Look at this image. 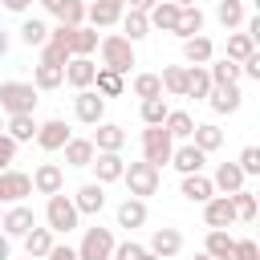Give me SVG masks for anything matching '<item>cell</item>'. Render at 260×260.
<instances>
[{
	"label": "cell",
	"instance_id": "6da1fadb",
	"mask_svg": "<svg viewBox=\"0 0 260 260\" xmlns=\"http://www.w3.org/2000/svg\"><path fill=\"white\" fill-rule=\"evenodd\" d=\"M98 57H102V65L106 69H114V73H130V65H138L134 61V45L122 37V32H106V37H98Z\"/></svg>",
	"mask_w": 260,
	"mask_h": 260
},
{
	"label": "cell",
	"instance_id": "7a4b0ae2",
	"mask_svg": "<svg viewBox=\"0 0 260 260\" xmlns=\"http://www.w3.org/2000/svg\"><path fill=\"white\" fill-rule=\"evenodd\" d=\"M122 183H126V191H130L134 199H150V195H158L162 171H158L154 162L138 158V162H126V171H122Z\"/></svg>",
	"mask_w": 260,
	"mask_h": 260
},
{
	"label": "cell",
	"instance_id": "3957f363",
	"mask_svg": "<svg viewBox=\"0 0 260 260\" xmlns=\"http://www.w3.org/2000/svg\"><path fill=\"white\" fill-rule=\"evenodd\" d=\"M45 228L61 232V236H69L73 228H81V215H77V207H73V199L65 191L49 195V203H45Z\"/></svg>",
	"mask_w": 260,
	"mask_h": 260
},
{
	"label": "cell",
	"instance_id": "277c9868",
	"mask_svg": "<svg viewBox=\"0 0 260 260\" xmlns=\"http://www.w3.org/2000/svg\"><path fill=\"white\" fill-rule=\"evenodd\" d=\"M37 85L32 81H0V114H32Z\"/></svg>",
	"mask_w": 260,
	"mask_h": 260
},
{
	"label": "cell",
	"instance_id": "5b68a950",
	"mask_svg": "<svg viewBox=\"0 0 260 260\" xmlns=\"http://www.w3.org/2000/svg\"><path fill=\"white\" fill-rule=\"evenodd\" d=\"M114 232L110 228H102V223H93V228H85L81 232V244H77V260H110L114 256Z\"/></svg>",
	"mask_w": 260,
	"mask_h": 260
},
{
	"label": "cell",
	"instance_id": "8992f818",
	"mask_svg": "<svg viewBox=\"0 0 260 260\" xmlns=\"http://www.w3.org/2000/svg\"><path fill=\"white\" fill-rule=\"evenodd\" d=\"M171 150H175V138L167 134V126H146L142 130V158L154 162L158 171L171 162Z\"/></svg>",
	"mask_w": 260,
	"mask_h": 260
},
{
	"label": "cell",
	"instance_id": "52a82bcc",
	"mask_svg": "<svg viewBox=\"0 0 260 260\" xmlns=\"http://www.w3.org/2000/svg\"><path fill=\"white\" fill-rule=\"evenodd\" d=\"M32 223H37V211H32L28 203H8L4 215H0V232H4L8 240H20Z\"/></svg>",
	"mask_w": 260,
	"mask_h": 260
},
{
	"label": "cell",
	"instance_id": "ba28073f",
	"mask_svg": "<svg viewBox=\"0 0 260 260\" xmlns=\"http://www.w3.org/2000/svg\"><path fill=\"white\" fill-rule=\"evenodd\" d=\"M32 195V179L24 175V171H0V207H8V203H24Z\"/></svg>",
	"mask_w": 260,
	"mask_h": 260
},
{
	"label": "cell",
	"instance_id": "9c48e42d",
	"mask_svg": "<svg viewBox=\"0 0 260 260\" xmlns=\"http://www.w3.org/2000/svg\"><path fill=\"white\" fill-rule=\"evenodd\" d=\"M73 114H77V122H85V126H98L102 118H106V98L89 85V89H77V98H73Z\"/></svg>",
	"mask_w": 260,
	"mask_h": 260
},
{
	"label": "cell",
	"instance_id": "30bf717a",
	"mask_svg": "<svg viewBox=\"0 0 260 260\" xmlns=\"http://www.w3.org/2000/svg\"><path fill=\"white\" fill-rule=\"evenodd\" d=\"M73 138V130H69V122L65 118H49V122H37V146L41 150H61L65 142Z\"/></svg>",
	"mask_w": 260,
	"mask_h": 260
},
{
	"label": "cell",
	"instance_id": "8fae6325",
	"mask_svg": "<svg viewBox=\"0 0 260 260\" xmlns=\"http://www.w3.org/2000/svg\"><path fill=\"white\" fill-rule=\"evenodd\" d=\"M89 167H93V175H98L93 183H102V187H106V183H118V179H122L126 158H122V150H98Z\"/></svg>",
	"mask_w": 260,
	"mask_h": 260
},
{
	"label": "cell",
	"instance_id": "7c38bea8",
	"mask_svg": "<svg viewBox=\"0 0 260 260\" xmlns=\"http://www.w3.org/2000/svg\"><path fill=\"white\" fill-rule=\"evenodd\" d=\"M203 223L207 228H232V223H240L236 219V207H232V195H211L207 203H203Z\"/></svg>",
	"mask_w": 260,
	"mask_h": 260
},
{
	"label": "cell",
	"instance_id": "4fadbf2b",
	"mask_svg": "<svg viewBox=\"0 0 260 260\" xmlns=\"http://www.w3.org/2000/svg\"><path fill=\"white\" fill-rule=\"evenodd\" d=\"M28 179H32V191H37V195H57V191H65V171H61V162H41Z\"/></svg>",
	"mask_w": 260,
	"mask_h": 260
},
{
	"label": "cell",
	"instance_id": "5bb4252c",
	"mask_svg": "<svg viewBox=\"0 0 260 260\" xmlns=\"http://www.w3.org/2000/svg\"><path fill=\"white\" fill-rule=\"evenodd\" d=\"M69 199H73L77 215H102V207H106V187H102V183H81Z\"/></svg>",
	"mask_w": 260,
	"mask_h": 260
},
{
	"label": "cell",
	"instance_id": "9a60e30c",
	"mask_svg": "<svg viewBox=\"0 0 260 260\" xmlns=\"http://www.w3.org/2000/svg\"><path fill=\"white\" fill-rule=\"evenodd\" d=\"M146 252H154L158 260H171V256H179V252H183V232H179V228H154V232H150V244H146Z\"/></svg>",
	"mask_w": 260,
	"mask_h": 260
},
{
	"label": "cell",
	"instance_id": "2e32d148",
	"mask_svg": "<svg viewBox=\"0 0 260 260\" xmlns=\"http://www.w3.org/2000/svg\"><path fill=\"white\" fill-rule=\"evenodd\" d=\"M122 12H126V0H93V4L85 8V20H89L93 28H114V24L122 20Z\"/></svg>",
	"mask_w": 260,
	"mask_h": 260
},
{
	"label": "cell",
	"instance_id": "e0dca14e",
	"mask_svg": "<svg viewBox=\"0 0 260 260\" xmlns=\"http://www.w3.org/2000/svg\"><path fill=\"white\" fill-rule=\"evenodd\" d=\"M171 167H175L179 175H195V171H203V167H207V154H203L195 142H183V146H175V150H171Z\"/></svg>",
	"mask_w": 260,
	"mask_h": 260
},
{
	"label": "cell",
	"instance_id": "ac0fdd59",
	"mask_svg": "<svg viewBox=\"0 0 260 260\" xmlns=\"http://www.w3.org/2000/svg\"><path fill=\"white\" fill-rule=\"evenodd\" d=\"M49 16H57V24H85V4L81 0H37Z\"/></svg>",
	"mask_w": 260,
	"mask_h": 260
},
{
	"label": "cell",
	"instance_id": "d6986e66",
	"mask_svg": "<svg viewBox=\"0 0 260 260\" xmlns=\"http://www.w3.org/2000/svg\"><path fill=\"white\" fill-rule=\"evenodd\" d=\"M93 73H98V61L93 57H69L65 61V81L73 89H89L93 85Z\"/></svg>",
	"mask_w": 260,
	"mask_h": 260
},
{
	"label": "cell",
	"instance_id": "ffe728a7",
	"mask_svg": "<svg viewBox=\"0 0 260 260\" xmlns=\"http://www.w3.org/2000/svg\"><path fill=\"white\" fill-rule=\"evenodd\" d=\"M215 114H236L240 110V102H244V93H240V85H211V93L203 98Z\"/></svg>",
	"mask_w": 260,
	"mask_h": 260
},
{
	"label": "cell",
	"instance_id": "44dd1931",
	"mask_svg": "<svg viewBox=\"0 0 260 260\" xmlns=\"http://www.w3.org/2000/svg\"><path fill=\"white\" fill-rule=\"evenodd\" d=\"M89 142H93V150H122V146H126V130H122L118 122H106V118H102V122L93 126V138H89Z\"/></svg>",
	"mask_w": 260,
	"mask_h": 260
},
{
	"label": "cell",
	"instance_id": "7402d4cb",
	"mask_svg": "<svg viewBox=\"0 0 260 260\" xmlns=\"http://www.w3.org/2000/svg\"><path fill=\"white\" fill-rule=\"evenodd\" d=\"M244 183H248V175L240 171V162H219L215 175H211V187H215L219 195H232V191H240Z\"/></svg>",
	"mask_w": 260,
	"mask_h": 260
},
{
	"label": "cell",
	"instance_id": "603a6c76",
	"mask_svg": "<svg viewBox=\"0 0 260 260\" xmlns=\"http://www.w3.org/2000/svg\"><path fill=\"white\" fill-rule=\"evenodd\" d=\"M179 195H183L187 203H207V199L215 195V187H211V179H207L203 171H195V175H183V183H179Z\"/></svg>",
	"mask_w": 260,
	"mask_h": 260
},
{
	"label": "cell",
	"instance_id": "cb8c5ba5",
	"mask_svg": "<svg viewBox=\"0 0 260 260\" xmlns=\"http://www.w3.org/2000/svg\"><path fill=\"white\" fill-rule=\"evenodd\" d=\"M65 41H69V53H73V57H89V53H98V28H93V24H73Z\"/></svg>",
	"mask_w": 260,
	"mask_h": 260
},
{
	"label": "cell",
	"instance_id": "d4e9b609",
	"mask_svg": "<svg viewBox=\"0 0 260 260\" xmlns=\"http://www.w3.org/2000/svg\"><path fill=\"white\" fill-rule=\"evenodd\" d=\"M53 236H57V232H49V228H37V223H32V228L20 236V240H24V256H32V260H45V256H49V248L57 244Z\"/></svg>",
	"mask_w": 260,
	"mask_h": 260
},
{
	"label": "cell",
	"instance_id": "484cf974",
	"mask_svg": "<svg viewBox=\"0 0 260 260\" xmlns=\"http://www.w3.org/2000/svg\"><path fill=\"white\" fill-rule=\"evenodd\" d=\"M61 154H65V167H73V171H81V167H89L93 162V142L89 138H69L65 146H61Z\"/></svg>",
	"mask_w": 260,
	"mask_h": 260
},
{
	"label": "cell",
	"instance_id": "4316f807",
	"mask_svg": "<svg viewBox=\"0 0 260 260\" xmlns=\"http://www.w3.org/2000/svg\"><path fill=\"white\" fill-rule=\"evenodd\" d=\"M142 223H146V199H134V195H126V199L118 203V228L134 232V228H142Z\"/></svg>",
	"mask_w": 260,
	"mask_h": 260
},
{
	"label": "cell",
	"instance_id": "83f0119b",
	"mask_svg": "<svg viewBox=\"0 0 260 260\" xmlns=\"http://www.w3.org/2000/svg\"><path fill=\"white\" fill-rule=\"evenodd\" d=\"M203 24H207V16L199 12V4H191V8H179L175 37H179V41H187V37H199V32H203Z\"/></svg>",
	"mask_w": 260,
	"mask_h": 260
},
{
	"label": "cell",
	"instance_id": "f1b7e54d",
	"mask_svg": "<svg viewBox=\"0 0 260 260\" xmlns=\"http://www.w3.org/2000/svg\"><path fill=\"white\" fill-rule=\"evenodd\" d=\"M187 142H195L203 154H211V150H219L223 146V130L215 126V122H195V130H191V138Z\"/></svg>",
	"mask_w": 260,
	"mask_h": 260
},
{
	"label": "cell",
	"instance_id": "f546056e",
	"mask_svg": "<svg viewBox=\"0 0 260 260\" xmlns=\"http://www.w3.org/2000/svg\"><path fill=\"white\" fill-rule=\"evenodd\" d=\"M146 20H150V28H158V32H175V20H179V4H175V0H158V4L146 12Z\"/></svg>",
	"mask_w": 260,
	"mask_h": 260
},
{
	"label": "cell",
	"instance_id": "4dcf8cb0",
	"mask_svg": "<svg viewBox=\"0 0 260 260\" xmlns=\"http://www.w3.org/2000/svg\"><path fill=\"white\" fill-rule=\"evenodd\" d=\"M211 57H215V45H211V41H207L203 32H199V37H187V41H183V61H187V65H207Z\"/></svg>",
	"mask_w": 260,
	"mask_h": 260
},
{
	"label": "cell",
	"instance_id": "1f68e13d",
	"mask_svg": "<svg viewBox=\"0 0 260 260\" xmlns=\"http://www.w3.org/2000/svg\"><path fill=\"white\" fill-rule=\"evenodd\" d=\"M93 89H98L102 98H122V93H126V77L114 73V69H106V65H98V73H93Z\"/></svg>",
	"mask_w": 260,
	"mask_h": 260
},
{
	"label": "cell",
	"instance_id": "d6a6232c",
	"mask_svg": "<svg viewBox=\"0 0 260 260\" xmlns=\"http://www.w3.org/2000/svg\"><path fill=\"white\" fill-rule=\"evenodd\" d=\"M207 93H211V73H207V65H187V89H183V98L203 102Z\"/></svg>",
	"mask_w": 260,
	"mask_h": 260
},
{
	"label": "cell",
	"instance_id": "836d02e7",
	"mask_svg": "<svg viewBox=\"0 0 260 260\" xmlns=\"http://www.w3.org/2000/svg\"><path fill=\"white\" fill-rule=\"evenodd\" d=\"M4 134H8L12 142H32V138H37V118H32V114H8Z\"/></svg>",
	"mask_w": 260,
	"mask_h": 260
},
{
	"label": "cell",
	"instance_id": "e575fe53",
	"mask_svg": "<svg viewBox=\"0 0 260 260\" xmlns=\"http://www.w3.org/2000/svg\"><path fill=\"white\" fill-rule=\"evenodd\" d=\"M244 16H248L244 0H215V20H219L228 32H236V28L244 24Z\"/></svg>",
	"mask_w": 260,
	"mask_h": 260
},
{
	"label": "cell",
	"instance_id": "d590c367",
	"mask_svg": "<svg viewBox=\"0 0 260 260\" xmlns=\"http://www.w3.org/2000/svg\"><path fill=\"white\" fill-rule=\"evenodd\" d=\"M207 73H211V85H240V65L228 57H211Z\"/></svg>",
	"mask_w": 260,
	"mask_h": 260
},
{
	"label": "cell",
	"instance_id": "8d00e7d4",
	"mask_svg": "<svg viewBox=\"0 0 260 260\" xmlns=\"http://www.w3.org/2000/svg\"><path fill=\"white\" fill-rule=\"evenodd\" d=\"M122 37L134 45V41H142V37H150V20H146V12H134V8H126L122 12Z\"/></svg>",
	"mask_w": 260,
	"mask_h": 260
},
{
	"label": "cell",
	"instance_id": "74e56055",
	"mask_svg": "<svg viewBox=\"0 0 260 260\" xmlns=\"http://www.w3.org/2000/svg\"><path fill=\"white\" fill-rule=\"evenodd\" d=\"M32 85H37V93H41V89H57V85H65V65H49V61H41V65L32 69Z\"/></svg>",
	"mask_w": 260,
	"mask_h": 260
},
{
	"label": "cell",
	"instance_id": "f35d334b",
	"mask_svg": "<svg viewBox=\"0 0 260 260\" xmlns=\"http://www.w3.org/2000/svg\"><path fill=\"white\" fill-rule=\"evenodd\" d=\"M20 41H24L28 49H41V45L49 41V24H45L41 16H24V24H20Z\"/></svg>",
	"mask_w": 260,
	"mask_h": 260
},
{
	"label": "cell",
	"instance_id": "ab89813d",
	"mask_svg": "<svg viewBox=\"0 0 260 260\" xmlns=\"http://www.w3.org/2000/svg\"><path fill=\"white\" fill-rule=\"evenodd\" d=\"M158 81H162V93L183 98V89H187V65H167V69L158 73Z\"/></svg>",
	"mask_w": 260,
	"mask_h": 260
},
{
	"label": "cell",
	"instance_id": "60d3db41",
	"mask_svg": "<svg viewBox=\"0 0 260 260\" xmlns=\"http://www.w3.org/2000/svg\"><path fill=\"white\" fill-rule=\"evenodd\" d=\"M162 126H167V134H171V138H191V130H195V118H191L187 110H167Z\"/></svg>",
	"mask_w": 260,
	"mask_h": 260
},
{
	"label": "cell",
	"instance_id": "b9f144b4",
	"mask_svg": "<svg viewBox=\"0 0 260 260\" xmlns=\"http://www.w3.org/2000/svg\"><path fill=\"white\" fill-rule=\"evenodd\" d=\"M203 252H207L211 260H223V256L232 252V236H228V228H207V240H203Z\"/></svg>",
	"mask_w": 260,
	"mask_h": 260
},
{
	"label": "cell",
	"instance_id": "7bdbcfd3",
	"mask_svg": "<svg viewBox=\"0 0 260 260\" xmlns=\"http://www.w3.org/2000/svg\"><path fill=\"white\" fill-rule=\"evenodd\" d=\"M252 53H256V41H252L248 32H232V37H228V53H223L228 61H236V65H240V61H248Z\"/></svg>",
	"mask_w": 260,
	"mask_h": 260
},
{
	"label": "cell",
	"instance_id": "ee69618b",
	"mask_svg": "<svg viewBox=\"0 0 260 260\" xmlns=\"http://www.w3.org/2000/svg\"><path fill=\"white\" fill-rule=\"evenodd\" d=\"M167 110H171V106H167V98H142V110H138V114H142V122H146V126H162Z\"/></svg>",
	"mask_w": 260,
	"mask_h": 260
},
{
	"label": "cell",
	"instance_id": "f6af8a7d",
	"mask_svg": "<svg viewBox=\"0 0 260 260\" xmlns=\"http://www.w3.org/2000/svg\"><path fill=\"white\" fill-rule=\"evenodd\" d=\"M232 207H236V219H256V195L248 191V187H240V191H232Z\"/></svg>",
	"mask_w": 260,
	"mask_h": 260
},
{
	"label": "cell",
	"instance_id": "bcb514c9",
	"mask_svg": "<svg viewBox=\"0 0 260 260\" xmlns=\"http://www.w3.org/2000/svg\"><path fill=\"white\" fill-rule=\"evenodd\" d=\"M134 98H162L158 73H134Z\"/></svg>",
	"mask_w": 260,
	"mask_h": 260
},
{
	"label": "cell",
	"instance_id": "7dc6e473",
	"mask_svg": "<svg viewBox=\"0 0 260 260\" xmlns=\"http://www.w3.org/2000/svg\"><path fill=\"white\" fill-rule=\"evenodd\" d=\"M223 260H260V248H256V240H232V252Z\"/></svg>",
	"mask_w": 260,
	"mask_h": 260
},
{
	"label": "cell",
	"instance_id": "c3c4849f",
	"mask_svg": "<svg viewBox=\"0 0 260 260\" xmlns=\"http://www.w3.org/2000/svg\"><path fill=\"white\" fill-rule=\"evenodd\" d=\"M240 171L252 179V175H260V146H244L240 150Z\"/></svg>",
	"mask_w": 260,
	"mask_h": 260
},
{
	"label": "cell",
	"instance_id": "681fc988",
	"mask_svg": "<svg viewBox=\"0 0 260 260\" xmlns=\"http://www.w3.org/2000/svg\"><path fill=\"white\" fill-rule=\"evenodd\" d=\"M142 252H146V248H142L138 240H122V244H114V256H110V260H142Z\"/></svg>",
	"mask_w": 260,
	"mask_h": 260
},
{
	"label": "cell",
	"instance_id": "f907efd6",
	"mask_svg": "<svg viewBox=\"0 0 260 260\" xmlns=\"http://www.w3.org/2000/svg\"><path fill=\"white\" fill-rule=\"evenodd\" d=\"M16 146H20V142H12V138L0 130V171H8V167H12V158H16Z\"/></svg>",
	"mask_w": 260,
	"mask_h": 260
},
{
	"label": "cell",
	"instance_id": "816d5d0a",
	"mask_svg": "<svg viewBox=\"0 0 260 260\" xmlns=\"http://www.w3.org/2000/svg\"><path fill=\"white\" fill-rule=\"evenodd\" d=\"M45 260H77V248H69V244H53Z\"/></svg>",
	"mask_w": 260,
	"mask_h": 260
},
{
	"label": "cell",
	"instance_id": "f5cc1de1",
	"mask_svg": "<svg viewBox=\"0 0 260 260\" xmlns=\"http://www.w3.org/2000/svg\"><path fill=\"white\" fill-rule=\"evenodd\" d=\"M0 4H4L8 12H28V8L37 4V0H0Z\"/></svg>",
	"mask_w": 260,
	"mask_h": 260
},
{
	"label": "cell",
	"instance_id": "db71d44e",
	"mask_svg": "<svg viewBox=\"0 0 260 260\" xmlns=\"http://www.w3.org/2000/svg\"><path fill=\"white\" fill-rule=\"evenodd\" d=\"M126 4H130V8H134V12H150V8H154V4H158V0H126Z\"/></svg>",
	"mask_w": 260,
	"mask_h": 260
},
{
	"label": "cell",
	"instance_id": "11a10c76",
	"mask_svg": "<svg viewBox=\"0 0 260 260\" xmlns=\"http://www.w3.org/2000/svg\"><path fill=\"white\" fill-rule=\"evenodd\" d=\"M0 260H12V240L0 232Z\"/></svg>",
	"mask_w": 260,
	"mask_h": 260
},
{
	"label": "cell",
	"instance_id": "9f6ffc18",
	"mask_svg": "<svg viewBox=\"0 0 260 260\" xmlns=\"http://www.w3.org/2000/svg\"><path fill=\"white\" fill-rule=\"evenodd\" d=\"M8 45H12V41H8V32H4V28H0V57H4V53H8Z\"/></svg>",
	"mask_w": 260,
	"mask_h": 260
},
{
	"label": "cell",
	"instance_id": "6f0895ef",
	"mask_svg": "<svg viewBox=\"0 0 260 260\" xmlns=\"http://www.w3.org/2000/svg\"><path fill=\"white\" fill-rule=\"evenodd\" d=\"M175 4H179V8H191V4H195V0H175Z\"/></svg>",
	"mask_w": 260,
	"mask_h": 260
},
{
	"label": "cell",
	"instance_id": "680465c9",
	"mask_svg": "<svg viewBox=\"0 0 260 260\" xmlns=\"http://www.w3.org/2000/svg\"><path fill=\"white\" fill-rule=\"evenodd\" d=\"M191 260H211V256H207V252H195V256H191Z\"/></svg>",
	"mask_w": 260,
	"mask_h": 260
},
{
	"label": "cell",
	"instance_id": "91938a15",
	"mask_svg": "<svg viewBox=\"0 0 260 260\" xmlns=\"http://www.w3.org/2000/svg\"><path fill=\"white\" fill-rule=\"evenodd\" d=\"M142 260H158V256H154V252H142Z\"/></svg>",
	"mask_w": 260,
	"mask_h": 260
},
{
	"label": "cell",
	"instance_id": "94428289",
	"mask_svg": "<svg viewBox=\"0 0 260 260\" xmlns=\"http://www.w3.org/2000/svg\"><path fill=\"white\" fill-rule=\"evenodd\" d=\"M0 130H4V114H0Z\"/></svg>",
	"mask_w": 260,
	"mask_h": 260
},
{
	"label": "cell",
	"instance_id": "6125c7cd",
	"mask_svg": "<svg viewBox=\"0 0 260 260\" xmlns=\"http://www.w3.org/2000/svg\"><path fill=\"white\" fill-rule=\"evenodd\" d=\"M24 260H32V256H24Z\"/></svg>",
	"mask_w": 260,
	"mask_h": 260
},
{
	"label": "cell",
	"instance_id": "be15d7a7",
	"mask_svg": "<svg viewBox=\"0 0 260 260\" xmlns=\"http://www.w3.org/2000/svg\"><path fill=\"white\" fill-rule=\"evenodd\" d=\"M0 215H4V207H0Z\"/></svg>",
	"mask_w": 260,
	"mask_h": 260
}]
</instances>
